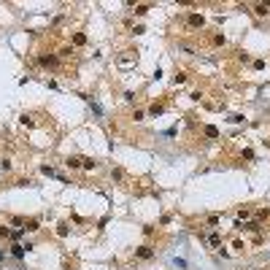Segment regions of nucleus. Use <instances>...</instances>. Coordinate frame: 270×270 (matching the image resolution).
Instances as JSON below:
<instances>
[{"label": "nucleus", "instance_id": "obj_2", "mask_svg": "<svg viewBox=\"0 0 270 270\" xmlns=\"http://www.w3.org/2000/svg\"><path fill=\"white\" fill-rule=\"evenodd\" d=\"M189 24H192V27H200V24H202V16H197V14H192V16H189Z\"/></svg>", "mask_w": 270, "mask_h": 270}, {"label": "nucleus", "instance_id": "obj_3", "mask_svg": "<svg viewBox=\"0 0 270 270\" xmlns=\"http://www.w3.org/2000/svg\"><path fill=\"white\" fill-rule=\"evenodd\" d=\"M14 256H16V259H22V256H24V246H14V251H11Z\"/></svg>", "mask_w": 270, "mask_h": 270}, {"label": "nucleus", "instance_id": "obj_4", "mask_svg": "<svg viewBox=\"0 0 270 270\" xmlns=\"http://www.w3.org/2000/svg\"><path fill=\"white\" fill-rule=\"evenodd\" d=\"M24 230H30V232H33V230H38V222H35V219H30V222H24Z\"/></svg>", "mask_w": 270, "mask_h": 270}, {"label": "nucleus", "instance_id": "obj_5", "mask_svg": "<svg viewBox=\"0 0 270 270\" xmlns=\"http://www.w3.org/2000/svg\"><path fill=\"white\" fill-rule=\"evenodd\" d=\"M205 135H208V138H216V135H219V130H216V127H205Z\"/></svg>", "mask_w": 270, "mask_h": 270}, {"label": "nucleus", "instance_id": "obj_7", "mask_svg": "<svg viewBox=\"0 0 270 270\" xmlns=\"http://www.w3.org/2000/svg\"><path fill=\"white\" fill-rule=\"evenodd\" d=\"M208 240H211V246H219V235H216V232H211Z\"/></svg>", "mask_w": 270, "mask_h": 270}, {"label": "nucleus", "instance_id": "obj_1", "mask_svg": "<svg viewBox=\"0 0 270 270\" xmlns=\"http://www.w3.org/2000/svg\"><path fill=\"white\" fill-rule=\"evenodd\" d=\"M151 254H154V251L148 249V246H141V249H135V256H141V259H148Z\"/></svg>", "mask_w": 270, "mask_h": 270}, {"label": "nucleus", "instance_id": "obj_6", "mask_svg": "<svg viewBox=\"0 0 270 270\" xmlns=\"http://www.w3.org/2000/svg\"><path fill=\"white\" fill-rule=\"evenodd\" d=\"M40 62H43V65H54L57 60H54V57H40Z\"/></svg>", "mask_w": 270, "mask_h": 270}]
</instances>
